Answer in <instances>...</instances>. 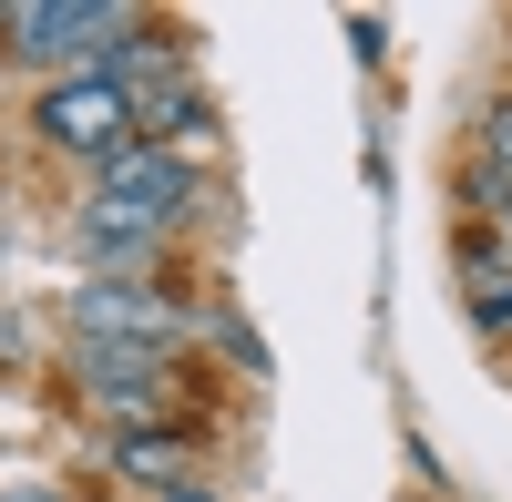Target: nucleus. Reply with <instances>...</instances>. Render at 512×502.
<instances>
[{"mask_svg":"<svg viewBox=\"0 0 512 502\" xmlns=\"http://www.w3.org/2000/svg\"><path fill=\"white\" fill-rule=\"evenodd\" d=\"M113 472L144 482L154 502L185 492V431H164V421H123V431H113Z\"/></svg>","mask_w":512,"mask_h":502,"instance_id":"6","label":"nucleus"},{"mask_svg":"<svg viewBox=\"0 0 512 502\" xmlns=\"http://www.w3.org/2000/svg\"><path fill=\"white\" fill-rule=\"evenodd\" d=\"M164 502H226V492H195V482H185V492H164Z\"/></svg>","mask_w":512,"mask_h":502,"instance_id":"9","label":"nucleus"},{"mask_svg":"<svg viewBox=\"0 0 512 502\" xmlns=\"http://www.w3.org/2000/svg\"><path fill=\"white\" fill-rule=\"evenodd\" d=\"M31 123H41V144H52V154H82V164H113L123 144H144V134H134V103H123L113 72H62L52 93L31 103Z\"/></svg>","mask_w":512,"mask_h":502,"instance_id":"3","label":"nucleus"},{"mask_svg":"<svg viewBox=\"0 0 512 502\" xmlns=\"http://www.w3.org/2000/svg\"><path fill=\"white\" fill-rule=\"evenodd\" d=\"M72 328L82 339H103V349H175V298H154V287L134 277H82L72 287Z\"/></svg>","mask_w":512,"mask_h":502,"instance_id":"4","label":"nucleus"},{"mask_svg":"<svg viewBox=\"0 0 512 502\" xmlns=\"http://www.w3.org/2000/svg\"><path fill=\"white\" fill-rule=\"evenodd\" d=\"M195 164L175 144H123L113 164H93V216L123 236H154V226H185L195 216Z\"/></svg>","mask_w":512,"mask_h":502,"instance_id":"1","label":"nucleus"},{"mask_svg":"<svg viewBox=\"0 0 512 502\" xmlns=\"http://www.w3.org/2000/svg\"><path fill=\"white\" fill-rule=\"evenodd\" d=\"M482 154L502 164V185H512V93H502V103H492V123H482Z\"/></svg>","mask_w":512,"mask_h":502,"instance_id":"7","label":"nucleus"},{"mask_svg":"<svg viewBox=\"0 0 512 502\" xmlns=\"http://www.w3.org/2000/svg\"><path fill=\"white\" fill-rule=\"evenodd\" d=\"M21 62H82V72H113V52L134 41L144 21L134 11H93V0H21V11H0Z\"/></svg>","mask_w":512,"mask_h":502,"instance_id":"2","label":"nucleus"},{"mask_svg":"<svg viewBox=\"0 0 512 502\" xmlns=\"http://www.w3.org/2000/svg\"><path fill=\"white\" fill-rule=\"evenodd\" d=\"M164 359L175 349H103V339H82V390H93L113 421H154L164 410Z\"/></svg>","mask_w":512,"mask_h":502,"instance_id":"5","label":"nucleus"},{"mask_svg":"<svg viewBox=\"0 0 512 502\" xmlns=\"http://www.w3.org/2000/svg\"><path fill=\"white\" fill-rule=\"evenodd\" d=\"M0 502H72V492H52V482H11Z\"/></svg>","mask_w":512,"mask_h":502,"instance_id":"8","label":"nucleus"},{"mask_svg":"<svg viewBox=\"0 0 512 502\" xmlns=\"http://www.w3.org/2000/svg\"><path fill=\"white\" fill-rule=\"evenodd\" d=\"M502 246H512V205H502Z\"/></svg>","mask_w":512,"mask_h":502,"instance_id":"10","label":"nucleus"}]
</instances>
